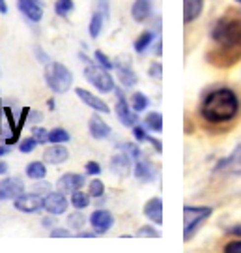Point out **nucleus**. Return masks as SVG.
<instances>
[{"label": "nucleus", "mask_w": 241, "mask_h": 253, "mask_svg": "<svg viewBox=\"0 0 241 253\" xmlns=\"http://www.w3.org/2000/svg\"><path fill=\"white\" fill-rule=\"evenodd\" d=\"M209 62L217 68H230L241 60V21L234 15H223L211 28Z\"/></svg>", "instance_id": "f257e3e1"}, {"label": "nucleus", "mask_w": 241, "mask_h": 253, "mask_svg": "<svg viewBox=\"0 0 241 253\" xmlns=\"http://www.w3.org/2000/svg\"><path fill=\"white\" fill-rule=\"evenodd\" d=\"M238 113H240V98L230 88H215L206 96L200 105V117L215 126L234 120Z\"/></svg>", "instance_id": "f03ea898"}, {"label": "nucleus", "mask_w": 241, "mask_h": 253, "mask_svg": "<svg viewBox=\"0 0 241 253\" xmlns=\"http://www.w3.org/2000/svg\"><path fill=\"white\" fill-rule=\"evenodd\" d=\"M45 83L47 86L54 92V94H64L71 88L73 84V75L68 70V66H64L62 62H49L45 68Z\"/></svg>", "instance_id": "7ed1b4c3"}, {"label": "nucleus", "mask_w": 241, "mask_h": 253, "mask_svg": "<svg viewBox=\"0 0 241 253\" xmlns=\"http://www.w3.org/2000/svg\"><path fill=\"white\" fill-rule=\"evenodd\" d=\"M211 214H213L211 207H191V205L183 207V238L189 242Z\"/></svg>", "instance_id": "20e7f679"}, {"label": "nucleus", "mask_w": 241, "mask_h": 253, "mask_svg": "<svg viewBox=\"0 0 241 253\" xmlns=\"http://www.w3.org/2000/svg\"><path fill=\"white\" fill-rule=\"evenodd\" d=\"M84 77H86V81L92 84V86H96L99 92H114V79H112V75L108 70L105 68H101V66H94V64L90 62L86 68H84Z\"/></svg>", "instance_id": "39448f33"}, {"label": "nucleus", "mask_w": 241, "mask_h": 253, "mask_svg": "<svg viewBox=\"0 0 241 253\" xmlns=\"http://www.w3.org/2000/svg\"><path fill=\"white\" fill-rule=\"evenodd\" d=\"M114 92H116V96H118L116 107H114L118 120H120V122H122L124 126H127V127L137 126V124H138L137 111H133V107H129V103L125 101V98H124V94H122V92L116 90V88H114Z\"/></svg>", "instance_id": "423d86ee"}, {"label": "nucleus", "mask_w": 241, "mask_h": 253, "mask_svg": "<svg viewBox=\"0 0 241 253\" xmlns=\"http://www.w3.org/2000/svg\"><path fill=\"white\" fill-rule=\"evenodd\" d=\"M23 193H25V182L17 176L0 180V201H15Z\"/></svg>", "instance_id": "0eeeda50"}, {"label": "nucleus", "mask_w": 241, "mask_h": 253, "mask_svg": "<svg viewBox=\"0 0 241 253\" xmlns=\"http://www.w3.org/2000/svg\"><path fill=\"white\" fill-rule=\"evenodd\" d=\"M15 208L25 214H37L43 210V199L39 193H23L15 199Z\"/></svg>", "instance_id": "6e6552de"}, {"label": "nucleus", "mask_w": 241, "mask_h": 253, "mask_svg": "<svg viewBox=\"0 0 241 253\" xmlns=\"http://www.w3.org/2000/svg\"><path fill=\"white\" fill-rule=\"evenodd\" d=\"M69 207V201L66 199V193L62 191H54V193H47L43 197V210H47L53 216H60Z\"/></svg>", "instance_id": "1a4fd4ad"}, {"label": "nucleus", "mask_w": 241, "mask_h": 253, "mask_svg": "<svg viewBox=\"0 0 241 253\" xmlns=\"http://www.w3.org/2000/svg\"><path fill=\"white\" fill-rule=\"evenodd\" d=\"M90 225H92V229H94L98 235H105V233L110 231L112 225H114V216H112L108 210L99 208L96 212H92V216H90Z\"/></svg>", "instance_id": "9d476101"}, {"label": "nucleus", "mask_w": 241, "mask_h": 253, "mask_svg": "<svg viewBox=\"0 0 241 253\" xmlns=\"http://www.w3.org/2000/svg\"><path fill=\"white\" fill-rule=\"evenodd\" d=\"M17 6L21 13L32 23H39L43 17V0H17Z\"/></svg>", "instance_id": "9b49d317"}, {"label": "nucleus", "mask_w": 241, "mask_h": 253, "mask_svg": "<svg viewBox=\"0 0 241 253\" xmlns=\"http://www.w3.org/2000/svg\"><path fill=\"white\" fill-rule=\"evenodd\" d=\"M84 186V174L79 172H66L56 182V190L62 193H73Z\"/></svg>", "instance_id": "f8f14e48"}, {"label": "nucleus", "mask_w": 241, "mask_h": 253, "mask_svg": "<svg viewBox=\"0 0 241 253\" xmlns=\"http://www.w3.org/2000/svg\"><path fill=\"white\" fill-rule=\"evenodd\" d=\"M131 156L124 150H120L118 154L112 156V160H110V171L116 172L118 176H127L129 171H131Z\"/></svg>", "instance_id": "ddd939ff"}, {"label": "nucleus", "mask_w": 241, "mask_h": 253, "mask_svg": "<svg viewBox=\"0 0 241 253\" xmlns=\"http://www.w3.org/2000/svg\"><path fill=\"white\" fill-rule=\"evenodd\" d=\"M68 158H69V152L64 146V143H56L54 146L45 148L43 152V160L47 163H51V165H60V163L68 162Z\"/></svg>", "instance_id": "4468645a"}, {"label": "nucleus", "mask_w": 241, "mask_h": 253, "mask_svg": "<svg viewBox=\"0 0 241 253\" xmlns=\"http://www.w3.org/2000/svg\"><path fill=\"white\" fill-rule=\"evenodd\" d=\"M77 96L80 98V101L84 103V105H88L92 107L94 111H98V113H108L110 109H108L107 101H103L99 96L96 94H92V92L84 90V88H77Z\"/></svg>", "instance_id": "2eb2a0df"}, {"label": "nucleus", "mask_w": 241, "mask_h": 253, "mask_svg": "<svg viewBox=\"0 0 241 253\" xmlns=\"http://www.w3.org/2000/svg\"><path fill=\"white\" fill-rule=\"evenodd\" d=\"M88 129H90V135L94 137V139H108L110 137V126H108L107 122L103 120L101 117H98V115H94V117L88 120Z\"/></svg>", "instance_id": "dca6fc26"}, {"label": "nucleus", "mask_w": 241, "mask_h": 253, "mask_svg": "<svg viewBox=\"0 0 241 253\" xmlns=\"http://www.w3.org/2000/svg\"><path fill=\"white\" fill-rule=\"evenodd\" d=\"M144 216L153 223H157V225L163 223V201H161V197H152L150 201H146Z\"/></svg>", "instance_id": "f3484780"}, {"label": "nucleus", "mask_w": 241, "mask_h": 253, "mask_svg": "<svg viewBox=\"0 0 241 253\" xmlns=\"http://www.w3.org/2000/svg\"><path fill=\"white\" fill-rule=\"evenodd\" d=\"M204 0H183V23L189 25L202 15Z\"/></svg>", "instance_id": "a211bd4d"}, {"label": "nucleus", "mask_w": 241, "mask_h": 253, "mask_svg": "<svg viewBox=\"0 0 241 253\" xmlns=\"http://www.w3.org/2000/svg\"><path fill=\"white\" fill-rule=\"evenodd\" d=\"M152 15V0H135L131 6V17L137 23H144Z\"/></svg>", "instance_id": "6ab92c4d"}, {"label": "nucleus", "mask_w": 241, "mask_h": 253, "mask_svg": "<svg viewBox=\"0 0 241 253\" xmlns=\"http://www.w3.org/2000/svg\"><path fill=\"white\" fill-rule=\"evenodd\" d=\"M135 176L138 178L140 182H153V167H152V163L148 162V160H137V163H135Z\"/></svg>", "instance_id": "aec40b11"}, {"label": "nucleus", "mask_w": 241, "mask_h": 253, "mask_svg": "<svg viewBox=\"0 0 241 253\" xmlns=\"http://www.w3.org/2000/svg\"><path fill=\"white\" fill-rule=\"evenodd\" d=\"M47 174V167L43 162H30L27 165V176L30 180H43Z\"/></svg>", "instance_id": "412c9836"}, {"label": "nucleus", "mask_w": 241, "mask_h": 253, "mask_svg": "<svg viewBox=\"0 0 241 253\" xmlns=\"http://www.w3.org/2000/svg\"><path fill=\"white\" fill-rule=\"evenodd\" d=\"M144 127L150 129V131H155V133L163 131V117H161V113H148L146 118H144Z\"/></svg>", "instance_id": "4be33fe9"}, {"label": "nucleus", "mask_w": 241, "mask_h": 253, "mask_svg": "<svg viewBox=\"0 0 241 253\" xmlns=\"http://www.w3.org/2000/svg\"><path fill=\"white\" fill-rule=\"evenodd\" d=\"M103 25H105V17L101 15V11H94L92 13V19H90V27H88V32L92 38H98L99 34H101V28H103Z\"/></svg>", "instance_id": "5701e85b"}, {"label": "nucleus", "mask_w": 241, "mask_h": 253, "mask_svg": "<svg viewBox=\"0 0 241 253\" xmlns=\"http://www.w3.org/2000/svg\"><path fill=\"white\" fill-rule=\"evenodd\" d=\"M118 79L122 81L124 86H133V84H137V81H138L137 73H135L131 68H127V66H120V68H118Z\"/></svg>", "instance_id": "b1692460"}, {"label": "nucleus", "mask_w": 241, "mask_h": 253, "mask_svg": "<svg viewBox=\"0 0 241 253\" xmlns=\"http://www.w3.org/2000/svg\"><path fill=\"white\" fill-rule=\"evenodd\" d=\"M153 38L155 36H153V32H150V30L142 32L140 36L135 40V43H133L135 51H137V53H144V51L153 43Z\"/></svg>", "instance_id": "393cba45"}, {"label": "nucleus", "mask_w": 241, "mask_h": 253, "mask_svg": "<svg viewBox=\"0 0 241 253\" xmlns=\"http://www.w3.org/2000/svg\"><path fill=\"white\" fill-rule=\"evenodd\" d=\"M69 203H71V207H75L77 210H84V208L90 205V195L77 190L71 193V201H69Z\"/></svg>", "instance_id": "a878e982"}, {"label": "nucleus", "mask_w": 241, "mask_h": 253, "mask_svg": "<svg viewBox=\"0 0 241 253\" xmlns=\"http://www.w3.org/2000/svg\"><path fill=\"white\" fill-rule=\"evenodd\" d=\"M73 9H75V2L73 0H56L54 2V11L60 17H68Z\"/></svg>", "instance_id": "bb28decb"}, {"label": "nucleus", "mask_w": 241, "mask_h": 253, "mask_svg": "<svg viewBox=\"0 0 241 253\" xmlns=\"http://www.w3.org/2000/svg\"><path fill=\"white\" fill-rule=\"evenodd\" d=\"M148 105H150V100H148V96L142 94V92H135L133 96H131V107H133V111H137V113L148 109Z\"/></svg>", "instance_id": "cd10ccee"}, {"label": "nucleus", "mask_w": 241, "mask_h": 253, "mask_svg": "<svg viewBox=\"0 0 241 253\" xmlns=\"http://www.w3.org/2000/svg\"><path fill=\"white\" fill-rule=\"evenodd\" d=\"M84 223H86V217H84V214H82L80 210L77 212V208H75L73 214L68 216V227L73 229V231H80V229L84 227Z\"/></svg>", "instance_id": "c85d7f7f"}, {"label": "nucleus", "mask_w": 241, "mask_h": 253, "mask_svg": "<svg viewBox=\"0 0 241 253\" xmlns=\"http://www.w3.org/2000/svg\"><path fill=\"white\" fill-rule=\"evenodd\" d=\"M71 137H69V133L64 129V127H54V129H51L49 131V143H53V145H56V143H68Z\"/></svg>", "instance_id": "c756f323"}, {"label": "nucleus", "mask_w": 241, "mask_h": 253, "mask_svg": "<svg viewBox=\"0 0 241 253\" xmlns=\"http://www.w3.org/2000/svg\"><path fill=\"white\" fill-rule=\"evenodd\" d=\"M90 197H94V199H101L103 195H105V184L99 180V178H96V180L90 182Z\"/></svg>", "instance_id": "7c9ffc66"}, {"label": "nucleus", "mask_w": 241, "mask_h": 253, "mask_svg": "<svg viewBox=\"0 0 241 253\" xmlns=\"http://www.w3.org/2000/svg\"><path fill=\"white\" fill-rule=\"evenodd\" d=\"M37 145H39V143L36 141V137L30 135V137H27V139H23V141H19V150L23 154H28V152H32V150H36Z\"/></svg>", "instance_id": "2f4dec72"}, {"label": "nucleus", "mask_w": 241, "mask_h": 253, "mask_svg": "<svg viewBox=\"0 0 241 253\" xmlns=\"http://www.w3.org/2000/svg\"><path fill=\"white\" fill-rule=\"evenodd\" d=\"M94 58H96V62L99 64V66H101V68H105V70H108V72H110V70H112V68H114V64H112V60H110V58H108L107 54L103 53V51H96V53H94Z\"/></svg>", "instance_id": "473e14b6"}, {"label": "nucleus", "mask_w": 241, "mask_h": 253, "mask_svg": "<svg viewBox=\"0 0 241 253\" xmlns=\"http://www.w3.org/2000/svg\"><path fill=\"white\" fill-rule=\"evenodd\" d=\"M120 150L127 152L131 158H133V160H138V158L142 156V152H140L138 145H135V143H124V145H120Z\"/></svg>", "instance_id": "72a5a7b5"}, {"label": "nucleus", "mask_w": 241, "mask_h": 253, "mask_svg": "<svg viewBox=\"0 0 241 253\" xmlns=\"http://www.w3.org/2000/svg\"><path fill=\"white\" fill-rule=\"evenodd\" d=\"M32 135L36 137V141L39 145H45V143L49 141V131H47L45 127H34V129H32Z\"/></svg>", "instance_id": "f704fd0d"}, {"label": "nucleus", "mask_w": 241, "mask_h": 253, "mask_svg": "<svg viewBox=\"0 0 241 253\" xmlns=\"http://www.w3.org/2000/svg\"><path fill=\"white\" fill-rule=\"evenodd\" d=\"M137 236H152V238H157V236H161V233L155 229V227L144 225V227H140V229L137 231Z\"/></svg>", "instance_id": "c9c22d12"}, {"label": "nucleus", "mask_w": 241, "mask_h": 253, "mask_svg": "<svg viewBox=\"0 0 241 253\" xmlns=\"http://www.w3.org/2000/svg\"><path fill=\"white\" fill-rule=\"evenodd\" d=\"M133 137L137 143H142V141H146V137H148V133H146V129H144L142 126H133Z\"/></svg>", "instance_id": "e433bc0d"}, {"label": "nucleus", "mask_w": 241, "mask_h": 253, "mask_svg": "<svg viewBox=\"0 0 241 253\" xmlns=\"http://www.w3.org/2000/svg\"><path fill=\"white\" fill-rule=\"evenodd\" d=\"M84 171H86V174H90V176H98L99 172H101V165H99L98 162H88L86 167H84Z\"/></svg>", "instance_id": "4c0bfd02"}, {"label": "nucleus", "mask_w": 241, "mask_h": 253, "mask_svg": "<svg viewBox=\"0 0 241 253\" xmlns=\"http://www.w3.org/2000/svg\"><path fill=\"white\" fill-rule=\"evenodd\" d=\"M98 11H101V15L105 17V21L110 19V6H108V0H98Z\"/></svg>", "instance_id": "58836bf2"}, {"label": "nucleus", "mask_w": 241, "mask_h": 253, "mask_svg": "<svg viewBox=\"0 0 241 253\" xmlns=\"http://www.w3.org/2000/svg\"><path fill=\"white\" fill-rule=\"evenodd\" d=\"M224 252H228V253H241V238H238V240H232V242H228V244L224 246Z\"/></svg>", "instance_id": "ea45409f"}, {"label": "nucleus", "mask_w": 241, "mask_h": 253, "mask_svg": "<svg viewBox=\"0 0 241 253\" xmlns=\"http://www.w3.org/2000/svg\"><path fill=\"white\" fill-rule=\"evenodd\" d=\"M51 236H53V238H68V236H69V229L53 227V229H51Z\"/></svg>", "instance_id": "a19ab883"}, {"label": "nucleus", "mask_w": 241, "mask_h": 253, "mask_svg": "<svg viewBox=\"0 0 241 253\" xmlns=\"http://www.w3.org/2000/svg\"><path fill=\"white\" fill-rule=\"evenodd\" d=\"M161 70H163V66H161L159 62H153L152 66H150V77H155V79H161V75H163V73H161Z\"/></svg>", "instance_id": "79ce46f5"}, {"label": "nucleus", "mask_w": 241, "mask_h": 253, "mask_svg": "<svg viewBox=\"0 0 241 253\" xmlns=\"http://www.w3.org/2000/svg\"><path fill=\"white\" fill-rule=\"evenodd\" d=\"M32 191L41 195V193H47V191H51V186H49V184H45V182H41V184L34 186V188H32Z\"/></svg>", "instance_id": "37998d69"}, {"label": "nucleus", "mask_w": 241, "mask_h": 253, "mask_svg": "<svg viewBox=\"0 0 241 253\" xmlns=\"http://www.w3.org/2000/svg\"><path fill=\"white\" fill-rule=\"evenodd\" d=\"M28 120H30V122H41V120H43V115H41L39 111H30V113H28Z\"/></svg>", "instance_id": "c03bdc74"}, {"label": "nucleus", "mask_w": 241, "mask_h": 253, "mask_svg": "<svg viewBox=\"0 0 241 253\" xmlns=\"http://www.w3.org/2000/svg\"><path fill=\"white\" fill-rule=\"evenodd\" d=\"M146 141H150V143L153 145V148H155L157 152H161V150H163V146H161V141H159V139H155V137L148 135V137H146Z\"/></svg>", "instance_id": "a18cd8bd"}, {"label": "nucleus", "mask_w": 241, "mask_h": 253, "mask_svg": "<svg viewBox=\"0 0 241 253\" xmlns=\"http://www.w3.org/2000/svg\"><path fill=\"white\" fill-rule=\"evenodd\" d=\"M41 227H45V229H47V227H54V219L53 217H43V219H41Z\"/></svg>", "instance_id": "49530a36"}, {"label": "nucleus", "mask_w": 241, "mask_h": 253, "mask_svg": "<svg viewBox=\"0 0 241 253\" xmlns=\"http://www.w3.org/2000/svg\"><path fill=\"white\" fill-rule=\"evenodd\" d=\"M228 233H230V235H234V236H241V225L230 227V229H228Z\"/></svg>", "instance_id": "de8ad7c7"}, {"label": "nucleus", "mask_w": 241, "mask_h": 253, "mask_svg": "<svg viewBox=\"0 0 241 253\" xmlns=\"http://www.w3.org/2000/svg\"><path fill=\"white\" fill-rule=\"evenodd\" d=\"M36 53H37V58H39L41 62H49V56H47V54H45L43 51L39 49V47H37V49H36Z\"/></svg>", "instance_id": "09e8293b"}, {"label": "nucleus", "mask_w": 241, "mask_h": 253, "mask_svg": "<svg viewBox=\"0 0 241 253\" xmlns=\"http://www.w3.org/2000/svg\"><path fill=\"white\" fill-rule=\"evenodd\" d=\"M98 235V233H96V231H79V236H82V238H90V236H96Z\"/></svg>", "instance_id": "8fccbe9b"}, {"label": "nucleus", "mask_w": 241, "mask_h": 253, "mask_svg": "<svg viewBox=\"0 0 241 253\" xmlns=\"http://www.w3.org/2000/svg\"><path fill=\"white\" fill-rule=\"evenodd\" d=\"M0 13H2V15L8 13V4H6V0H0Z\"/></svg>", "instance_id": "3c124183"}, {"label": "nucleus", "mask_w": 241, "mask_h": 253, "mask_svg": "<svg viewBox=\"0 0 241 253\" xmlns=\"http://www.w3.org/2000/svg\"><path fill=\"white\" fill-rule=\"evenodd\" d=\"M6 172H8V163L0 162V174H6Z\"/></svg>", "instance_id": "603ef678"}, {"label": "nucleus", "mask_w": 241, "mask_h": 253, "mask_svg": "<svg viewBox=\"0 0 241 253\" xmlns=\"http://www.w3.org/2000/svg\"><path fill=\"white\" fill-rule=\"evenodd\" d=\"M8 152H9L8 146H0V158H2V156H6Z\"/></svg>", "instance_id": "864d4df0"}, {"label": "nucleus", "mask_w": 241, "mask_h": 253, "mask_svg": "<svg viewBox=\"0 0 241 253\" xmlns=\"http://www.w3.org/2000/svg\"><path fill=\"white\" fill-rule=\"evenodd\" d=\"M47 103H49V109L53 111V109H54V100H53V98H51V100H47Z\"/></svg>", "instance_id": "5fc2aeb1"}, {"label": "nucleus", "mask_w": 241, "mask_h": 253, "mask_svg": "<svg viewBox=\"0 0 241 253\" xmlns=\"http://www.w3.org/2000/svg\"><path fill=\"white\" fill-rule=\"evenodd\" d=\"M236 2H240V4H241V0H236Z\"/></svg>", "instance_id": "6e6d98bb"}]
</instances>
